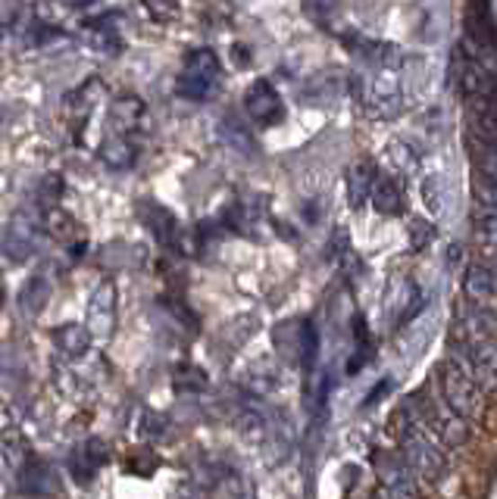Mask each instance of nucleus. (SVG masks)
<instances>
[{"label": "nucleus", "instance_id": "nucleus-1", "mask_svg": "<svg viewBox=\"0 0 497 499\" xmlns=\"http://www.w3.org/2000/svg\"><path fill=\"white\" fill-rule=\"evenodd\" d=\"M401 446H404V459H407V465L413 468V475L420 481L435 484L444 475V468H448V452H444L448 446H444V440L431 428H420L404 434Z\"/></svg>", "mask_w": 497, "mask_h": 499}, {"label": "nucleus", "instance_id": "nucleus-2", "mask_svg": "<svg viewBox=\"0 0 497 499\" xmlns=\"http://www.w3.org/2000/svg\"><path fill=\"white\" fill-rule=\"evenodd\" d=\"M216 82H219V60H216V54L213 50H194V54H188L175 91L185 101H207L213 94Z\"/></svg>", "mask_w": 497, "mask_h": 499}, {"label": "nucleus", "instance_id": "nucleus-3", "mask_svg": "<svg viewBox=\"0 0 497 499\" xmlns=\"http://www.w3.org/2000/svg\"><path fill=\"white\" fill-rule=\"evenodd\" d=\"M41 225L44 222L38 219L31 209H19V213L10 219V225H6L4 241H0V250L6 253V259L10 262L29 259L38 247V238H41Z\"/></svg>", "mask_w": 497, "mask_h": 499}, {"label": "nucleus", "instance_id": "nucleus-4", "mask_svg": "<svg viewBox=\"0 0 497 499\" xmlns=\"http://www.w3.org/2000/svg\"><path fill=\"white\" fill-rule=\"evenodd\" d=\"M463 297L466 303L494 306L497 310V259H479L463 275Z\"/></svg>", "mask_w": 497, "mask_h": 499}, {"label": "nucleus", "instance_id": "nucleus-5", "mask_svg": "<svg viewBox=\"0 0 497 499\" xmlns=\"http://www.w3.org/2000/svg\"><path fill=\"white\" fill-rule=\"evenodd\" d=\"M244 107H247V116L253 119V125H260V128H270V125L285 119L282 97L276 94V88H272L266 78H260V82H253L251 88H247Z\"/></svg>", "mask_w": 497, "mask_h": 499}, {"label": "nucleus", "instance_id": "nucleus-6", "mask_svg": "<svg viewBox=\"0 0 497 499\" xmlns=\"http://www.w3.org/2000/svg\"><path fill=\"white\" fill-rule=\"evenodd\" d=\"M103 459H107V456H103V443H101V440H88L84 446L72 450V456H69L72 477H75V481H82V484H88L91 477H94V471L103 465Z\"/></svg>", "mask_w": 497, "mask_h": 499}, {"label": "nucleus", "instance_id": "nucleus-7", "mask_svg": "<svg viewBox=\"0 0 497 499\" xmlns=\"http://www.w3.org/2000/svg\"><path fill=\"white\" fill-rule=\"evenodd\" d=\"M372 206H376V213L382 215H404V209H407V203H404V190L397 188L395 179H385V175H378L376 185H372Z\"/></svg>", "mask_w": 497, "mask_h": 499}, {"label": "nucleus", "instance_id": "nucleus-8", "mask_svg": "<svg viewBox=\"0 0 497 499\" xmlns=\"http://www.w3.org/2000/svg\"><path fill=\"white\" fill-rule=\"evenodd\" d=\"M144 219H147L150 232H154V238L160 241L163 247L175 244V238H179V222H175V215L169 213V209L147 206V209H144Z\"/></svg>", "mask_w": 497, "mask_h": 499}, {"label": "nucleus", "instance_id": "nucleus-9", "mask_svg": "<svg viewBox=\"0 0 497 499\" xmlns=\"http://www.w3.org/2000/svg\"><path fill=\"white\" fill-rule=\"evenodd\" d=\"M378 172L369 166V162H359V166L351 169L348 175V197H351V206H363L366 200L372 197V185H376Z\"/></svg>", "mask_w": 497, "mask_h": 499}, {"label": "nucleus", "instance_id": "nucleus-10", "mask_svg": "<svg viewBox=\"0 0 497 499\" xmlns=\"http://www.w3.org/2000/svg\"><path fill=\"white\" fill-rule=\"evenodd\" d=\"M50 297V285L44 275H35V278L25 281V287L19 291V310L25 315H38L44 310V303H48Z\"/></svg>", "mask_w": 497, "mask_h": 499}, {"label": "nucleus", "instance_id": "nucleus-11", "mask_svg": "<svg viewBox=\"0 0 497 499\" xmlns=\"http://www.w3.org/2000/svg\"><path fill=\"white\" fill-rule=\"evenodd\" d=\"M475 209H497V175L473 169Z\"/></svg>", "mask_w": 497, "mask_h": 499}, {"label": "nucleus", "instance_id": "nucleus-12", "mask_svg": "<svg viewBox=\"0 0 497 499\" xmlns=\"http://www.w3.org/2000/svg\"><path fill=\"white\" fill-rule=\"evenodd\" d=\"M48 477L50 471L44 468L38 459H25L22 462V494H48Z\"/></svg>", "mask_w": 497, "mask_h": 499}, {"label": "nucleus", "instance_id": "nucleus-13", "mask_svg": "<svg viewBox=\"0 0 497 499\" xmlns=\"http://www.w3.org/2000/svg\"><path fill=\"white\" fill-rule=\"evenodd\" d=\"M54 340L67 356H78V353L88 350V331L78 325H63L60 331L54 334Z\"/></svg>", "mask_w": 497, "mask_h": 499}, {"label": "nucleus", "instance_id": "nucleus-14", "mask_svg": "<svg viewBox=\"0 0 497 499\" xmlns=\"http://www.w3.org/2000/svg\"><path fill=\"white\" fill-rule=\"evenodd\" d=\"M101 156L110 162V166L126 169V166H132L135 162V147L129 141H122V137H110V141L101 147Z\"/></svg>", "mask_w": 497, "mask_h": 499}, {"label": "nucleus", "instance_id": "nucleus-15", "mask_svg": "<svg viewBox=\"0 0 497 499\" xmlns=\"http://www.w3.org/2000/svg\"><path fill=\"white\" fill-rule=\"evenodd\" d=\"M297 353H300V363H304L306 369H313L316 353H319V334H316V328H313V321H300Z\"/></svg>", "mask_w": 497, "mask_h": 499}, {"label": "nucleus", "instance_id": "nucleus-16", "mask_svg": "<svg viewBox=\"0 0 497 499\" xmlns=\"http://www.w3.org/2000/svg\"><path fill=\"white\" fill-rule=\"evenodd\" d=\"M407 238H410V247H413L416 253H422V250H429L431 241H435V225L426 219H413L407 228Z\"/></svg>", "mask_w": 497, "mask_h": 499}, {"label": "nucleus", "instance_id": "nucleus-17", "mask_svg": "<svg viewBox=\"0 0 497 499\" xmlns=\"http://www.w3.org/2000/svg\"><path fill=\"white\" fill-rule=\"evenodd\" d=\"M175 387H179V390H204L207 374L200 369H194V365H182V369H175Z\"/></svg>", "mask_w": 497, "mask_h": 499}, {"label": "nucleus", "instance_id": "nucleus-18", "mask_svg": "<svg viewBox=\"0 0 497 499\" xmlns=\"http://www.w3.org/2000/svg\"><path fill=\"white\" fill-rule=\"evenodd\" d=\"M395 160H397V166H404V172H413V169L420 166L422 153L413 147V144L404 141V144H395Z\"/></svg>", "mask_w": 497, "mask_h": 499}, {"label": "nucleus", "instance_id": "nucleus-19", "mask_svg": "<svg viewBox=\"0 0 497 499\" xmlns=\"http://www.w3.org/2000/svg\"><path fill=\"white\" fill-rule=\"evenodd\" d=\"M422 197H426V203L431 209H441V200H444V194H441V175H429L426 179V185H422Z\"/></svg>", "mask_w": 497, "mask_h": 499}, {"label": "nucleus", "instance_id": "nucleus-20", "mask_svg": "<svg viewBox=\"0 0 497 499\" xmlns=\"http://www.w3.org/2000/svg\"><path fill=\"white\" fill-rule=\"evenodd\" d=\"M144 6H147V13L156 19V22H169V19L175 16L173 0H144Z\"/></svg>", "mask_w": 497, "mask_h": 499}, {"label": "nucleus", "instance_id": "nucleus-21", "mask_svg": "<svg viewBox=\"0 0 497 499\" xmlns=\"http://www.w3.org/2000/svg\"><path fill=\"white\" fill-rule=\"evenodd\" d=\"M338 0H304V10L310 13V19H316V22H325V19L332 16V10H335Z\"/></svg>", "mask_w": 497, "mask_h": 499}, {"label": "nucleus", "instance_id": "nucleus-22", "mask_svg": "<svg viewBox=\"0 0 497 499\" xmlns=\"http://www.w3.org/2000/svg\"><path fill=\"white\" fill-rule=\"evenodd\" d=\"M388 390H391V381H385L382 387H376V390H372L369 397H366V406H372V403H376V399H382V397H385V393H388Z\"/></svg>", "mask_w": 497, "mask_h": 499}, {"label": "nucleus", "instance_id": "nucleus-23", "mask_svg": "<svg viewBox=\"0 0 497 499\" xmlns=\"http://www.w3.org/2000/svg\"><path fill=\"white\" fill-rule=\"evenodd\" d=\"M460 253H463L460 244H450L448 247V262H450V266H457V262H460Z\"/></svg>", "mask_w": 497, "mask_h": 499}]
</instances>
